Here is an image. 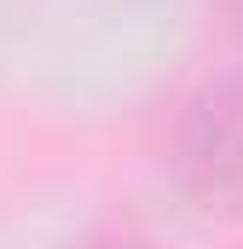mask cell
<instances>
[{"mask_svg":"<svg viewBox=\"0 0 243 249\" xmlns=\"http://www.w3.org/2000/svg\"><path fill=\"white\" fill-rule=\"evenodd\" d=\"M232 23H238V29H243V0H232Z\"/></svg>","mask_w":243,"mask_h":249,"instance_id":"cell-3","label":"cell"},{"mask_svg":"<svg viewBox=\"0 0 243 249\" xmlns=\"http://www.w3.org/2000/svg\"><path fill=\"white\" fill-rule=\"evenodd\" d=\"M87 249H145V244H139V238H93Z\"/></svg>","mask_w":243,"mask_h":249,"instance_id":"cell-2","label":"cell"},{"mask_svg":"<svg viewBox=\"0 0 243 249\" xmlns=\"http://www.w3.org/2000/svg\"><path fill=\"white\" fill-rule=\"evenodd\" d=\"M168 180L203 220H243V70L208 75L174 116Z\"/></svg>","mask_w":243,"mask_h":249,"instance_id":"cell-1","label":"cell"}]
</instances>
